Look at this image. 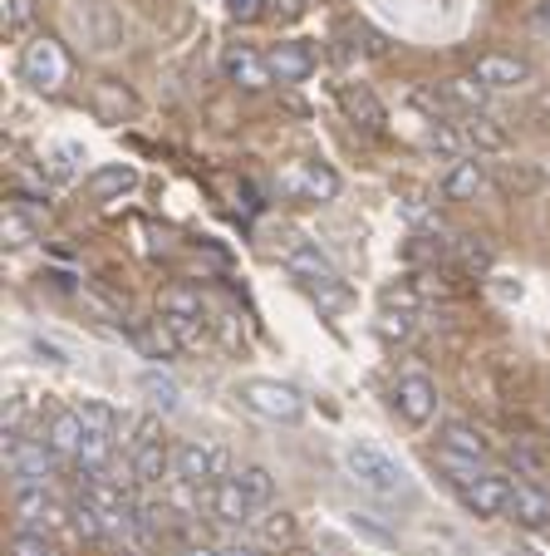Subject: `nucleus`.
Masks as SVG:
<instances>
[{
	"label": "nucleus",
	"mask_w": 550,
	"mask_h": 556,
	"mask_svg": "<svg viewBox=\"0 0 550 556\" xmlns=\"http://www.w3.org/2000/svg\"><path fill=\"white\" fill-rule=\"evenodd\" d=\"M133 340H138V350H143L148 359H172L177 350H182V345H177V336H172V326H167L163 315H157V320H148V326H138Z\"/></svg>",
	"instance_id": "obj_24"
},
{
	"label": "nucleus",
	"mask_w": 550,
	"mask_h": 556,
	"mask_svg": "<svg viewBox=\"0 0 550 556\" xmlns=\"http://www.w3.org/2000/svg\"><path fill=\"white\" fill-rule=\"evenodd\" d=\"M266 64H270V79H276V85H305L320 60H315L310 40H285V45H270Z\"/></svg>",
	"instance_id": "obj_10"
},
{
	"label": "nucleus",
	"mask_w": 550,
	"mask_h": 556,
	"mask_svg": "<svg viewBox=\"0 0 550 556\" xmlns=\"http://www.w3.org/2000/svg\"><path fill=\"white\" fill-rule=\"evenodd\" d=\"M344 468H349L354 483L369 488V493H379V497H398V493H408V472H404V463L388 458V453L379 448V443H363V439L344 443Z\"/></svg>",
	"instance_id": "obj_1"
},
{
	"label": "nucleus",
	"mask_w": 550,
	"mask_h": 556,
	"mask_svg": "<svg viewBox=\"0 0 550 556\" xmlns=\"http://www.w3.org/2000/svg\"><path fill=\"white\" fill-rule=\"evenodd\" d=\"M207 513L217 517V522H227V527H241V522H251V497L241 493V483H236V472L231 478H217V483L207 488Z\"/></svg>",
	"instance_id": "obj_12"
},
{
	"label": "nucleus",
	"mask_w": 550,
	"mask_h": 556,
	"mask_svg": "<svg viewBox=\"0 0 550 556\" xmlns=\"http://www.w3.org/2000/svg\"><path fill=\"white\" fill-rule=\"evenodd\" d=\"M260 11H266V0H227V15H231L236 25L260 21Z\"/></svg>",
	"instance_id": "obj_38"
},
{
	"label": "nucleus",
	"mask_w": 550,
	"mask_h": 556,
	"mask_svg": "<svg viewBox=\"0 0 550 556\" xmlns=\"http://www.w3.org/2000/svg\"><path fill=\"white\" fill-rule=\"evenodd\" d=\"M457 128H462V138H468V148L477 157L482 153H507V128H497L487 114H468Z\"/></svg>",
	"instance_id": "obj_22"
},
{
	"label": "nucleus",
	"mask_w": 550,
	"mask_h": 556,
	"mask_svg": "<svg viewBox=\"0 0 550 556\" xmlns=\"http://www.w3.org/2000/svg\"><path fill=\"white\" fill-rule=\"evenodd\" d=\"M516 556H546L540 546H516Z\"/></svg>",
	"instance_id": "obj_46"
},
{
	"label": "nucleus",
	"mask_w": 550,
	"mask_h": 556,
	"mask_svg": "<svg viewBox=\"0 0 550 556\" xmlns=\"http://www.w3.org/2000/svg\"><path fill=\"white\" fill-rule=\"evenodd\" d=\"M530 25H536L540 35H550V0H540V5H536V15H530Z\"/></svg>",
	"instance_id": "obj_42"
},
{
	"label": "nucleus",
	"mask_w": 550,
	"mask_h": 556,
	"mask_svg": "<svg viewBox=\"0 0 550 556\" xmlns=\"http://www.w3.org/2000/svg\"><path fill=\"white\" fill-rule=\"evenodd\" d=\"M423 143L437 148V153H462V148H468V138H462V128H457V124H443V118H433V128H427Z\"/></svg>",
	"instance_id": "obj_33"
},
{
	"label": "nucleus",
	"mask_w": 550,
	"mask_h": 556,
	"mask_svg": "<svg viewBox=\"0 0 550 556\" xmlns=\"http://www.w3.org/2000/svg\"><path fill=\"white\" fill-rule=\"evenodd\" d=\"M300 5H305V0H276V11H285V15H295Z\"/></svg>",
	"instance_id": "obj_45"
},
{
	"label": "nucleus",
	"mask_w": 550,
	"mask_h": 556,
	"mask_svg": "<svg viewBox=\"0 0 550 556\" xmlns=\"http://www.w3.org/2000/svg\"><path fill=\"white\" fill-rule=\"evenodd\" d=\"M221 74H227L236 89H246V94H260V89L276 85L266 54L251 50V45H227V54H221Z\"/></svg>",
	"instance_id": "obj_9"
},
{
	"label": "nucleus",
	"mask_w": 550,
	"mask_h": 556,
	"mask_svg": "<svg viewBox=\"0 0 550 556\" xmlns=\"http://www.w3.org/2000/svg\"><path fill=\"white\" fill-rule=\"evenodd\" d=\"M138 389H143L148 400H153V409H163V414H177V404H182L177 379L163 375V369H143V375H138Z\"/></svg>",
	"instance_id": "obj_25"
},
{
	"label": "nucleus",
	"mask_w": 550,
	"mask_h": 556,
	"mask_svg": "<svg viewBox=\"0 0 550 556\" xmlns=\"http://www.w3.org/2000/svg\"><path fill=\"white\" fill-rule=\"evenodd\" d=\"M546 173H550V163H546Z\"/></svg>",
	"instance_id": "obj_48"
},
{
	"label": "nucleus",
	"mask_w": 550,
	"mask_h": 556,
	"mask_svg": "<svg viewBox=\"0 0 550 556\" xmlns=\"http://www.w3.org/2000/svg\"><path fill=\"white\" fill-rule=\"evenodd\" d=\"M128 472H133V483H143V488L163 483L167 472H172V453H167V443H163V439H157V443H143V448L133 453V463H128Z\"/></svg>",
	"instance_id": "obj_21"
},
{
	"label": "nucleus",
	"mask_w": 550,
	"mask_h": 556,
	"mask_svg": "<svg viewBox=\"0 0 550 556\" xmlns=\"http://www.w3.org/2000/svg\"><path fill=\"white\" fill-rule=\"evenodd\" d=\"M54 458H60V453H54L44 439L11 433V443H5V472H11L15 483H44L50 468H54Z\"/></svg>",
	"instance_id": "obj_6"
},
{
	"label": "nucleus",
	"mask_w": 550,
	"mask_h": 556,
	"mask_svg": "<svg viewBox=\"0 0 550 556\" xmlns=\"http://www.w3.org/2000/svg\"><path fill=\"white\" fill-rule=\"evenodd\" d=\"M0 237H5V247H11V252L35 247L40 227H35V217L25 212V202H5V212H0Z\"/></svg>",
	"instance_id": "obj_23"
},
{
	"label": "nucleus",
	"mask_w": 550,
	"mask_h": 556,
	"mask_svg": "<svg viewBox=\"0 0 550 556\" xmlns=\"http://www.w3.org/2000/svg\"><path fill=\"white\" fill-rule=\"evenodd\" d=\"M472 74H477L487 89H521V85H530V64L526 60H516V54H482L477 64H472Z\"/></svg>",
	"instance_id": "obj_13"
},
{
	"label": "nucleus",
	"mask_w": 550,
	"mask_h": 556,
	"mask_svg": "<svg viewBox=\"0 0 550 556\" xmlns=\"http://www.w3.org/2000/svg\"><path fill=\"white\" fill-rule=\"evenodd\" d=\"M5 552H11V556H60L50 536H44V532H25V527H21V532H11V546H5Z\"/></svg>",
	"instance_id": "obj_34"
},
{
	"label": "nucleus",
	"mask_w": 550,
	"mask_h": 556,
	"mask_svg": "<svg viewBox=\"0 0 550 556\" xmlns=\"http://www.w3.org/2000/svg\"><path fill=\"white\" fill-rule=\"evenodd\" d=\"M79 301H84V311H94L104 326H124V311H118L108 295H99V291H79Z\"/></svg>",
	"instance_id": "obj_35"
},
{
	"label": "nucleus",
	"mask_w": 550,
	"mask_h": 556,
	"mask_svg": "<svg viewBox=\"0 0 550 556\" xmlns=\"http://www.w3.org/2000/svg\"><path fill=\"white\" fill-rule=\"evenodd\" d=\"M295 556H305V552H295Z\"/></svg>",
	"instance_id": "obj_47"
},
{
	"label": "nucleus",
	"mask_w": 550,
	"mask_h": 556,
	"mask_svg": "<svg viewBox=\"0 0 550 556\" xmlns=\"http://www.w3.org/2000/svg\"><path fill=\"white\" fill-rule=\"evenodd\" d=\"M354 527H359L363 536H374V542H394V536H388L384 527H374V522H369V517H354Z\"/></svg>",
	"instance_id": "obj_41"
},
{
	"label": "nucleus",
	"mask_w": 550,
	"mask_h": 556,
	"mask_svg": "<svg viewBox=\"0 0 550 556\" xmlns=\"http://www.w3.org/2000/svg\"><path fill=\"white\" fill-rule=\"evenodd\" d=\"M443 448L447 453H462V458H487V439H482L477 429H472V424H443Z\"/></svg>",
	"instance_id": "obj_27"
},
{
	"label": "nucleus",
	"mask_w": 550,
	"mask_h": 556,
	"mask_svg": "<svg viewBox=\"0 0 550 556\" xmlns=\"http://www.w3.org/2000/svg\"><path fill=\"white\" fill-rule=\"evenodd\" d=\"M241 409H251L266 424H300L305 419V400L295 384H281V379H241L236 384Z\"/></svg>",
	"instance_id": "obj_2"
},
{
	"label": "nucleus",
	"mask_w": 550,
	"mask_h": 556,
	"mask_svg": "<svg viewBox=\"0 0 550 556\" xmlns=\"http://www.w3.org/2000/svg\"><path fill=\"white\" fill-rule=\"evenodd\" d=\"M482 188H487V163H482V157H472V153L457 157L452 173L443 178V198H452V202H472Z\"/></svg>",
	"instance_id": "obj_17"
},
{
	"label": "nucleus",
	"mask_w": 550,
	"mask_h": 556,
	"mask_svg": "<svg viewBox=\"0 0 550 556\" xmlns=\"http://www.w3.org/2000/svg\"><path fill=\"white\" fill-rule=\"evenodd\" d=\"M281 192L305 198V202H334L340 198V173L330 163H291L281 173Z\"/></svg>",
	"instance_id": "obj_7"
},
{
	"label": "nucleus",
	"mask_w": 550,
	"mask_h": 556,
	"mask_svg": "<svg viewBox=\"0 0 550 556\" xmlns=\"http://www.w3.org/2000/svg\"><path fill=\"white\" fill-rule=\"evenodd\" d=\"M74 414L84 419V429H89V433H114L118 429V414L108 409L104 400H79V404H74Z\"/></svg>",
	"instance_id": "obj_30"
},
{
	"label": "nucleus",
	"mask_w": 550,
	"mask_h": 556,
	"mask_svg": "<svg viewBox=\"0 0 550 556\" xmlns=\"http://www.w3.org/2000/svg\"><path fill=\"white\" fill-rule=\"evenodd\" d=\"M340 104H344V114H349V124H359L363 134H384V104H379L363 85H344Z\"/></svg>",
	"instance_id": "obj_19"
},
{
	"label": "nucleus",
	"mask_w": 550,
	"mask_h": 556,
	"mask_svg": "<svg viewBox=\"0 0 550 556\" xmlns=\"http://www.w3.org/2000/svg\"><path fill=\"white\" fill-rule=\"evenodd\" d=\"M236 483H241V493L251 497V507H270V503H276V478H270L260 463H246V468L236 472Z\"/></svg>",
	"instance_id": "obj_28"
},
{
	"label": "nucleus",
	"mask_w": 550,
	"mask_h": 556,
	"mask_svg": "<svg viewBox=\"0 0 550 556\" xmlns=\"http://www.w3.org/2000/svg\"><path fill=\"white\" fill-rule=\"evenodd\" d=\"M457 256H462V266H468V271H482V276L491 271V252L482 242H457Z\"/></svg>",
	"instance_id": "obj_37"
},
{
	"label": "nucleus",
	"mask_w": 550,
	"mask_h": 556,
	"mask_svg": "<svg viewBox=\"0 0 550 556\" xmlns=\"http://www.w3.org/2000/svg\"><path fill=\"white\" fill-rule=\"evenodd\" d=\"M69 50H64L54 35H35L21 50V79L35 89V94H60L69 85Z\"/></svg>",
	"instance_id": "obj_3"
},
{
	"label": "nucleus",
	"mask_w": 550,
	"mask_h": 556,
	"mask_svg": "<svg viewBox=\"0 0 550 556\" xmlns=\"http://www.w3.org/2000/svg\"><path fill=\"white\" fill-rule=\"evenodd\" d=\"M260 527H266V536H270V542H291V536H295V517H291V513H276V517H266V522H260Z\"/></svg>",
	"instance_id": "obj_40"
},
{
	"label": "nucleus",
	"mask_w": 550,
	"mask_h": 556,
	"mask_svg": "<svg viewBox=\"0 0 550 556\" xmlns=\"http://www.w3.org/2000/svg\"><path fill=\"white\" fill-rule=\"evenodd\" d=\"M462 507H468L472 517H501V513H511V483L501 478V472H482L472 488H462Z\"/></svg>",
	"instance_id": "obj_11"
},
{
	"label": "nucleus",
	"mask_w": 550,
	"mask_h": 556,
	"mask_svg": "<svg viewBox=\"0 0 550 556\" xmlns=\"http://www.w3.org/2000/svg\"><path fill=\"white\" fill-rule=\"evenodd\" d=\"M172 472L182 488H202V483H217V478H227V448H212V443L202 439H188L172 448Z\"/></svg>",
	"instance_id": "obj_4"
},
{
	"label": "nucleus",
	"mask_w": 550,
	"mask_h": 556,
	"mask_svg": "<svg viewBox=\"0 0 550 556\" xmlns=\"http://www.w3.org/2000/svg\"><path fill=\"white\" fill-rule=\"evenodd\" d=\"M394 409L404 424H413V429H423V424H433L437 414V384L427 375H398L394 384Z\"/></svg>",
	"instance_id": "obj_8"
},
{
	"label": "nucleus",
	"mask_w": 550,
	"mask_h": 556,
	"mask_svg": "<svg viewBox=\"0 0 550 556\" xmlns=\"http://www.w3.org/2000/svg\"><path fill=\"white\" fill-rule=\"evenodd\" d=\"M443 94H447V104L468 109V114H482V104H487L491 89L482 85L477 74H457V79H447V85H443Z\"/></svg>",
	"instance_id": "obj_26"
},
{
	"label": "nucleus",
	"mask_w": 550,
	"mask_h": 556,
	"mask_svg": "<svg viewBox=\"0 0 550 556\" xmlns=\"http://www.w3.org/2000/svg\"><path fill=\"white\" fill-rule=\"evenodd\" d=\"M133 182H138L133 163H104V168H94L89 178H84V192H89L94 202H108V198H124Z\"/></svg>",
	"instance_id": "obj_18"
},
{
	"label": "nucleus",
	"mask_w": 550,
	"mask_h": 556,
	"mask_svg": "<svg viewBox=\"0 0 550 556\" xmlns=\"http://www.w3.org/2000/svg\"><path fill=\"white\" fill-rule=\"evenodd\" d=\"M281 262H285V271H291V276H300L305 286L340 281V271H334V266H330V256H324L315 242H291V247H285V256H281Z\"/></svg>",
	"instance_id": "obj_14"
},
{
	"label": "nucleus",
	"mask_w": 550,
	"mask_h": 556,
	"mask_svg": "<svg viewBox=\"0 0 550 556\" xmlns=\"http://www.w3.org/2000/svg\"><path fill=\"white\" fill-rule=\"evenodd\" d=\"M379 336H384V340H408V336H413V315H408V311H384V315H379Z\"/></svg>",
	"instance_id": "obj_36"
},
{
	"label": "nucleus",
	"mask_w": 550,
	"mask_h": 556,
	"mask_svg": "<svg viewBox=\"0 0 550 556\" xmlns=\"http://www.w3.org/2000/svg\"><path fill=\"white\" fill-rule=\"evenodd\" d=\"M74 30L84 35V45L99 54L118 50L124 45V21H118V11L108 5V0H84L79 11H74Z\"/></svg>",
	"instance_id": "obj_5"
},
{
	"label": "nucleus",
	"mask_w": 550,
	"mask_h": 556,
	"mask_svg": "<svg viewBox=\"0 0 550 556\" xmlns=\"http://www.w3.org/2000/svg\"><path fill=\"white\" fill-rule=\"evenodd\" d=\"M84 439H89V429H84V419L74 409H60L50 414V429H44V443H50L60 458H79Z\"/></svg>",
	"instance_id": "obj_20"
},
{
	"label": "nucleus",
	"mask_w": 550,
	"mask_h": 556,
	"mask_svg": "<svg viewBox=\"0 0 550 556\" xmlns=\"http://www.w3.org/2000/svg\"><path fill=\"white\" fill-rule=\"evenodd\" d=\"M35 0H5L0 5V25H5V35H30L35 30Z\"/></svg>",
	"instance_id": "obj_31"
},
{
	"label": "nucleus",
	"mask_w": 550,
	"mask_h": 556,
	"mask_svg": "<svg viewBox=\"0 0 550 556\" xmlns=\"http://www.w3.org/2000/svg\"><path fill=\"white\" fill-rule=\"evenodd\" d=\"M221 552H227V556H260L256 546H246V542H231V546H221Z\"/></svg>",
	"instance_id": "obj_44"
},
{
	"label": "nucleus",
	"mask_w": 550,
	"mask_h": 556,
	"mask_svg": "<svg viewBox=\"0 0 550 556\" xmlns=\"http://www.w3.org/2000/svg\"><path fill=\"white\" fill-rule=\"evenodd\" d=\"M157 315H182V320H202V295L192 286H167L157 295Z\"/></svg>",
	"instance_id": "obj_29"
},
{
	"label": "nucleus",
	"mask_w": 550,
	"mask_h": 556,
	"mask_svg": "<svg viewBox=\"0 0 550 556\" xmlns=\"http://www.w3.org/2000/svg\"><path fill=\"white\" fill-rule=\"evenodd\" d=\"M89 104H94V114L104 118V124H124V118L138 114V94L124 85V79H99Z\"/></svg>",
	"instance_id": "obj_15"
},
{
	"label": "nucleus",
	"mask_w": 550,
	"mask_h": 556,
	"mask_svg": "<svg viewBox=\"0 0 550 556\" xmlns=\"http://www.w3.org/2000/svg\"><path fill=\"white\" fill-rule=\"evenodd\" d=\"M182 556H227L221 546H207V542H192V546H182Z\"/></svg>",
	"instance_id": "obj_43"
},
{
	"label": "nucleus",
	"mask_w": 550,
	"mask_h": 556,
	"mask_svg": "<svg viewBox=\"0 0 550 556\" xmlns=\"http://www.w3.org/2000/svg\"><path fill=\"white\" fill-rule=\"evenodd\" d=\"M437 463H443L447 472H452V483L457 488H472L482 478V468H477V458H462V453H447V448H437Z\"/></svg>",
	"instance_id": "obj_32"
},
{
	"label": "nucleus",
	"mask_w": 550,
	"mask_h": 556,
	"mask_svg": "<svg viewBox=\"0 0 550 556\" xmlns=\"http://www.w3.org/2000/svg\"><path fill=\"white\" fill-rule=\"evenodd\" d=\"M511 517L526 532H546L550 527V497L536 483H511Z\"/></svg>",
	"instance_id": "obj_16"
},
{
	"label": "nucleus",
	"mask_w": 550,
	"mask_h": 556,
	"mask_svg": "<svg viewBox=\"0 0 550 556\" xmlns=\"http://www.w3.org/2000/svg\"><path fill=\"white\" fill-rule=\"evenodd\" d=\"M30 350L44 359V365H69V359H74L69 350H64V345H54V340H44V336H35V340H30Z\"/></svg>",
	"instance_id": "obj_39"
}]
</instances>
